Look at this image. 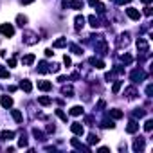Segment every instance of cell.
Here are the masks:
<instances>
[{
  "label": "cell",
  "instance_id": "cell-1",
  "mask_svg": "<svg viewBox=\"0 0 153 153\" xmlns=\"http://www.w3.org/2000/svg\"><path fill=\"white\" fill-rule=\"evenodd\" d=\"M130 78H131L133 83H140V81H144V79L148 78V74H146L142 68H137V70H133V72L130 74Z\"/></svg>",
  "mask_w": 153,
  "mask_h": 153
},
{
  "label": "cell",
  "instance_id": "cell-2",
  "mask_svg": "<svg viewBox=\"0 0 153 153\" xmlns=\"http://www.w3.org/2000/svg\"><path fill=\"white\" fill-rule=\"evenodd\" d=\"M0 33H2L4 36H7V38H11L15 34V27L11 24H2L0 25Z\"/></svg>",
  "mask_w": 153,
  "mask_h": 153
},
{
  "label": "cell",
  "instance_id": "cell-3",
  "mask_svg": "<svg viewBox=\"0 0 153 153\" xmlns=\"http://www.w3.org/2000/svg\"><path fill=\"white\" fill-rule=\"evenodd\" d=\"M94 49H96V52H99V54H106V52H108V43L105 42L103 38H99V42L96 43Z\"/></svg>",
  "mask_w": 153,
  "mask_h": 153
},
{
  "label": "cell",
  "instance_id": "cell-4",
  "mask_svg": "<svg viewBox=\"0 0 153 153\" xmlns=\"http://www.w3.org/2000/svg\"><path fill=\"white\" fill-rule=\"evenodd\" d=\"M137 49L140 50L142 54H148V52H150V45H148V42H146L144 38H139V40H137Z\"/></svg>",
  "mask_w": 153,
  "mask_h": 153
},
{
  "label": "cell",
  "instance_id": "cell-5",
  "mask_svg": "<svg viewBox=\"0 0 153 153\" xmlns=\"http://www.w3.org/2000/svg\"><path fill=\"white\" fill-rule=\"evenodd\" d=\"M70 130H72V133H76V135H83L85 133L83 124H79V122H72V124H70Z\"/></svg>",
  "mask_w": 153,
  "mask_h": 153
},
{
  "label": "cell",
  "instance_id": "cell-6",
  "mask_svg": "<svg viewBox=\"0 0 153 153\" xmlns=\"http://www.w3.org/2000/svg\"><path fill=\"white\" fill-rule=\"evenodd\" d=\"M126 15H128L131 20H140V11H137L135 7H128V9H126Z\"/></svg>",
  "mask_w": 153,
  "mask_h": 153
},
{
  "label": "cell",
  "instance_id": "cell-7",
  "mask_svg": "<svg viewBox=\"0 0 153 153\" xmlns=\"http://www.w3.org/2000/svg\"><path fill=\"white\" fill-rule=\"evenodd\" d=\"M24 42L27 43V45H34V43H38V36L34 34V33H27L25 34V40Z\"/></svg>",
  "mask_w": 153,
  "mask_h": 153
},
{
  "label": "cell",
  "instance_id": "cell-8",
  "mask_svg": "<svg viewBox=\"0 0 153 153\" xmlns=\"http://www.w3.org/2000/svg\"><path fill=\"white\" fill-rule=\"evenodd\" d=\"M142 150H144V139L139 137V139H135V142H133V151H142Z\"/></svg>",
  "mask_w": 153,
  "mask_h": 153
},
{
  "label": "cell",
  "instance_id": "cell-9",
  "mask_svg": "<svg viewBox=\"0 0 153 153\" xmlns=\"http://www.w3.org/2000/svg\"><path fill=\"white\" fill-rule=\"evenodd\" d=\"M0 105H2L4 108H11L13 106V99L9 96H2V99H0Z\"/></svg>",
  "mask_w": 153,
  "mask_h": 153
},
{
  "label": "cell",
  "instance_id": "cell-10",
  "mask_svg": "<svg viewBox=\"0 0 153 153\" xmlns=\"http://www.w3.org/2000/svg\"><path fill=\"white\" fill-rule=\"evenodd\" d=\"M90 65H94L96 68H105V61L99 58H90Z\"/></svg>",
  "mask_w": 153,
  "mask_h": 153
},
{
  "label": "cell",
  "instance_id": "cell-11",
  "mask_svg": "<svg viewBox=\"0 0 153 153\" xmlns=\"http://www.w3.org/2000/svg\"><path fill=\"white\" fill-rule=\"evenodd\" d=\"M38 72H40V74H45V72H50V65H47L45 61H40V63H38Z\"/></svg>",
  "mask_w": 153,
  "mask_h": 153
},
{
  "label": "cell",
  "instance_id": "cell-12",
  "mask_svg": "<svg viewBox=\"0 0 153 153\" xmlns=\"http://www.w3.org/2000/svg\"><path fill=\"white\" fill-rule=\"evenodd\" d=\"M38 88L43 90V92H49L52 88V83H49V81H38Z\"/></svg>",
  "mask_w": 153,
  "mask_h": 153
},
{
  "label": "cell",
  "instance_id": "cell-13",
  "mask_svg": "<svg viewBox=\"0 0 153 153\" xmlns=\"http://www.w3.org/2000/svg\"><path fill=\"white\" fill-rule=\"evenodd\" d=\"M137 130H139V124H137L135 121H130L128 126H126V131H128V133H135Z\"/></svg>",
  "mask_w": 153,
  "mask_h": 153
},
{
  "label": "cell",
  "instance_id": "cell-14",
  "mask_svg": "<svg viewBox=\"0 0 153 153\" xmlns=\"http://www.w3.org/2000/svg\"><path fill=\"white\" fill-rule=\"evenodd\" d=\"M20 88H22L24 92H27V94H29V92H31V90H33V85H31V81H27V79H24V81H22V83H20Z\"/></svg>",
  "mask_w": 153,
  "mask_h": 153
},
{
  "label": "cell",
  "instance_id": "cell-15",
  "mask_svg": "<svg viewBox=\"0 0 153 153\" xmlns=\"http://www.w3.org/2000/svg\"><path fill=\"white\" fill-rule=\"evenodd\" d=\"M13 137H15V131H9V130H6V131L0 133V139H2V140H11Z\"/></svg>",
  "mask_w": 153,
  "mask_h": 153
},
{
  "label": "cell",
  "instance_id": "cell-16",
  "mask_svg": "<svg viewBox=\"0 0 153 153\" xmlns=\"http://www.w3.org/2000/svg\"><path fill=\"white\" fill-rule=\"evenodd\" d=\"M67 6L72 7V9H83V2H81V0H70Z\"/></svg>",
  "mask_w": 153,
  "mask_h": 153
},
{
  "label": "cell",
  "instance_id": "cell-17",
  "mask_svg": "<svg viewBox=\"0 0 153 153\" xmlns=\"http://www.w3.org/2000/svg\"><path fill=\"white\" fill-rule=\"evenodd\" d=\"M88 24H90L92 27H94V29L101 25V24H99V18H97V16H94V15H90V16H88Z\"/></svg>",
  "mask_w": 153,
  "mask_h": 153
},
{
  "label": "cell",
  "instance_id": "cell-18",
  "mask_svg": "<svg viewBox=\"0 0 153 153\" xmlns=\"http://www.w3.org/2000/svg\"><path fill=\"white\" fill-rule=\"evenodd\" d=\"M34 59H36L34 54H27V56H24L22 63H24V65H33V63H34Z\"/></svg>",
  "mask_w": 153,
  "mask_h": 153
},
{
  "label": "cell",
  "instance_id": "cell-19",
  "mask_svg": "<svg viewBox=\"0 0 153 153\" xmlns=\"http://www.w3.org/2000/svg\"><path fill=\"white\" fill-rule=\"evenodd\" d=\"M108 115H110L112 119H121V117H122V112L117 110V108H114V110H110V112H108Z\"/></svg>",
  "mask_w": 153,
  "mask_h": 153
},
{
  "label": "cell",
  "instance_id": "cell-20",
  "mask_svg": "<svg viewBox=\"0 0 153 153\" xmlns=\"http://www.w3.org/2000/svg\"><path fill=\"white\" fill-rule=\"evenodd\" d=\"M74 22H76V29L79 31L81 27H83V25H85V18H83V16H81V15H78V16L74 18Z\"/></svg>",
  "mask_w": 153,
  "mask_h": 153
},
{
  "label": "cell",
  "instance_id": "cell-21",
  "mask_svg": "<svg viewBox=\"0 0 153 153\" xmlns=\"http://www.w3.org/2000/svg\"><path fill=\"white\" fill-rule=\"evenodd\" d=\"M11 115H13V119L16 122H22V119H24V115H22V112H20V110H11Z\"/></svg>",
  "mask_w": 153,
  "mask_h": 153
},
{
  "label": "cell",
  "instance_id": "cell-22",
  "mask_svg": "<svg viewBox=\"0 0 153 153\" xmlns=\"http://www.w3.org/2000/svg\"><path fill=\"white\" fill-rule=\"evenodd\" d=\"M65 45H67V38H59V40H56V42L52 43L54 49H61V47H65Z\"/></svg>",
  "mask_w": 153,
  "mask_h": 153
},
{
  "label": "cell",
  "instance_id": "cell-23",
  "mask_svg": "<svg viewBox=\"0 0 153 153\" xmlns=\"http://www.w3.org/2000/svg\"><path fill=\"white\" fill-rule=\"evenodd\" d=\"M70 144H72L74 148H78V150H85V151H88V146H83L78 139H72V140H70Z\"/></svg>",
  "mask_w": 153,
  "mask_h": 153
},
{
  "label": "cell",
  "instance_id": "cell-24",
  "mask_svg": "<svg viewBox=\"0 0 153 153\" xmlns=\"http://www.w3.org/2000/svg\"><path fill=\"white\" fill-rule=\"evenodd\" d=\"M61 94H63V96H67V97H70V96H74V88L72 87H63V88H61Z\"/></svg>",
  "mask_w": 153,
  "mask_h": 153
},
{
  "label": "cell",
  "instance_id": "cell-25",
  "mask_svg": "<svg viewBox=\"0 0 153 153\" xmlns=\"http://www.w3.org/2000/svg\"><path fill=\"white\" fill-rule=\"evenodd\" d=\"M81 114H83V106H72V108H70V115H81Z\"/></svg>",
  "mask_w": 153,
  "mask_h": 153
},
{
  "label": "cell",
  "instance_id": "cell-26",
  "mask_svg": "<svg viewBox=\"0 0 153 153\" xmlns=\"http://www.w3.org/2000/svg\"><path fill=\"white\" fill-rule=\"evenodd\" d=\"M38 103H40V105H43V106H49L50 103H52V99H50V97H45V96H42V97H38Z\"/></svg>",
  "mask_w": 153,
  "mask_h": 153
},
{
  "label": "cell",
  "instance_id": "cell-27",
  "mask_svg": "<svg viewBox=\"0 0 153 153\" xmlns=\"http://www.w3.org/2000/svg\"><path fill=\"white\" fill-rule=\"evenodd\" d=\"M16 24H18L20 27L27 25V16H24V15H18V16H16Z\"/></svg>",
  "mask_w": 153,
  "mask_h": 153
},
{
  "label": "cell",
  "instance_id": "cell-28",
  "mask_svg": "<svg viewBox=\"0 0 153 153\" xmlns=\"http://www.w3.org/2000/svg\"><path fill=\"white\" fill-rule=\"evenodd\" d=\"M126 96H128V99H133V97H137V90H135L133 87L126 88Z\"/></svg>",
  "mask_w": 153,
  "mask_h": 153
},
{
  "label": "cell",
  "instance_id": "cell-29",
  "mask_svg": "<svg viewBox=\"0 0 153 153\" xmlns=\"http://www.w3.org/2000/svg\"><path fill=\"white\" fill-rule=\"evenodd\" d=\"M33 135L36 137V140H45V135H43V133H42L40 130H36V128L33 130Z\"/></svg>",
  "mask_w": 153,
  "mask_h": 153
},
{
  "label": "cell",
  "instance_id": "cell-30",
  "mask_svg": "<svg viewBox=\"0 0 153 153\" xmlns=\"http://www.w3.org/2000/svg\"><path fill=\"white\" fill-rule=\"evenodd\" d=\"M114 126H115V124H114V121H112V119H110V121L105 119L103 122H101V128H114Z\"/></svg>",
  "mask_w": 153,
  "mask_h": 153
},
{
  "label": "cell",
  "instance_id": "cell-31",
  "mask_svg": "<svg viewBox=\"0 0 153 153\" xmlns=\"http://www.w3.org/2000/svg\"><path fill=\"white\" fill-rule=\"evenodd\" d=\"M70 50H72L74 54H83V49H81V47H78L76 43H70Z\"/></svg>",
  "mask_w": 153,
  "mask_h": 153
},
{
  "label": "cell",
  "instance_id": "cell-32",
  "mask_svg": "<svg viewBox=\"0 0 153 153\" xmlns=\"http://www.w3.org/2000/svg\"><path fill=\"white\" fill-rule=\"evenodd\" d=\"M121 87H122V81H115L114 87H112V92H114V94H117V92L121 90Z\"/></svg>",
  "mask_w": 153,
  "mask_h": 153
},
{
  "label": "cell",
  "instance_id": "cell-33",
  "mask_svg": "<svg viewBox=\"0 0 153 153\" xmlns=\"http://www.w3.org/2000/svg\"><path fill=\"white\" fill-rule=\"evenodd\" d=\"M144 115H146V112L142 110V108H137V110L133 112V117H139V119H140V117H144Z\"/></svg>",
  "mask_w": 153,
  "mask_h": 153
},
{
  "label": "cell",
  "instance_id": "cell-34",
  "mask_svg": "<svg viewBox=\"0 0 153 153\" xmlns=\"http://www.w3.org/2000/svg\"><path fill=\"white\" fill-rule=\"evenodd\" d=\"M88 142H90V144H96V142H99V137L96 133H90L88 135Z\"/></svg>",
  "mask_w": 153,
  "mask_h": 153
},
{
  "label": "cell",
  "instance_id": "cell-35",
  "mask_svg": "<svg viewBox=\"0 0 153 153\" xmlns=\"http://www.w3.org/2000/svg\"><path fill=\"white\" fill-rule=\"evenodd\" d=\"M0 78H4V79H7V78H9V70H6L2 65H0Z\"/></svg>",
  "mask_w": 153,
  "mask_h": 153
},
{
  "label": "cell",
  "instance_id": "cell-36",
  "mask_svg": "<svg viewBox=\"0 0 153 153\" xmlns=\"http://www.w3.org/2000/svg\"><path fill=\"white\" fill-rule=\"evenodd\" d=\"M18 146H20V148H27V139H25V135H22V137H20V140H18Z\"/></svg>",
  "mask_w": 153,
  "mask_h": 153
},
{
  "label": "cell",
  "instance_id": "cell-37",
  "mask_svg": "<svg viewBox=\"0 0 153 153\" xmlns=\"http://www.w3.org/2000/svg\"><path fill=\"white\" fill-rule=\"evenodd\" d=\"M144 130H146V131H151V130H153V121H151V119H148V121L144 122Z\"/></svg>",
  "mask_w": 153,
  "mask_h": 153
},
{
  "label": "cell",
  "instance_id": "cell-38",
  "mask_svg": "<svg viewBox=\"0 0 153 153\" xmlns=\"http://www.w3.org/2000/svg\"><path fill=\"white\" fill-rule=\"evenodd\" d=\"M121 59H122V61H124V63H126V65H130V63H131V61H133V58H131L130 54H124V56H121Z\"/></svg>",
  "mask_w": 153,
  "mask_h": 153
},
{
  "label": "cell",
  "instance_id": "cell-39",
  "mask_svg": "<svg viewBox=\"0 0 153 153\" xmlns=\"http://www.w3.org/2000/svg\"><path fill=\"white\" fill-rule=\"evenodd\" d=\"M56 115H58V117H59L61 121H65V122H67V115H65V114H63V112H61V110H56Z\"/></svg>",
  "mask_w": 153,
  "mask_h": 153
},
{
  "label": "cell",
  "instance_id": "cell-40",
  "mask_svg": "<svg viewBox=\"0 0 153 153\" xmlns=\"http://www.w3.org/2000/svg\"><path fill=\"white\" fill-rule=\"evenodd\" d=\"M63 63H65L67 67H70V65H72V61H70V58H68V56H63Z\"/></svg>",
  "mask_w": 153,
  "mask_h": 153
},
{
  "label": "cell",
  "instance_id": "cell-41",
  "mask_svg": "<svg viewBox=\"0 0 153 153\" xmlns=\"http://www.w3.org/2000/svg\"><path fill=\"white\" fill-rule=\"evenodd\" d=\"M146 94H148V97H151V94H153V87H151V85L146 87Z\"/></svg>",
  "mask_w": 153,
  "mask_h": 153
},
{
  "label": "cell",
  "instance_id": "cell-42",
  "mask_svg": "<svg viewBox=\"0 0 153 153\" xmlns=\"http://www.w3.org/2000/svg\"><path fill=\"white\" fill-rule=\"evenodd\" d=\"M112 2H115V4H128V2H131V0H112Z\"/></svg>",
  "mask_w": 153,
  "mask_h": 153
},
{
  "label": "cell",
  "instance_id": "cell-43",
  "mask_svg": "<svg viewBox=\"0 0 153 153\" xmlns=\"http://www.w3.org/2000/svg\"><path fill=\"white\" fill-rule=\"evenodd\" d=\"M144 15L146 16H151V7H144Z\"/></svg>",
  "mask_w": 153,
  "mask_h": 153
},
{
  "label": "cell",
  "instance_id": "cell-44",
  "mask_svg": "<svg viewBox=\"0 0 153 153\" xmlns=\"http://www.w3.org/2000/svg\"><path fill=\"white\" fill-rule=\"evenodd\" d=\"M7 63H9V67H15V65H16V59H15V58H11V59L7 61Z\"/></svg>",
  "mask_w": 153,
  "mask_h": 153
},
{
  "label": "cell",
  "instance_id": "cell-45",
  "mask_svg": "<svg viewBox=\"0 0 153 153\" xmlns=\"http://www.w3.org/2000/svg\"><path fill=\"white\" fill-rule=\"evenodd\" d=\"M52 54H54V52H52V50H50V49H45V56H47V58H50Z\"/></svg>",
  "mask_w": 153,
  "mask_h": 153
},
{
  "label": "cell",
  "instance_id": "cell-46",
  "mask_svg": "<svg viewBox=\"0 0 153 153\" xmlns=\"http://www.w3.org/2000/svg\"><path fill=\"white\" fill-rule=\"evenodd\" d=\"M58 81H59V83H65V81H68V79H67L65 76H59V78H58Z\"/></svg>",
  "mask_w": 153,
  "mask_h": 153
},
{
  "label": "cell",
  "instance_id": "cell-47",
  "mask_svg": "<svg viewBox=\"0 0 153 153\" xmlns=\"http://www.w3.org/2000/svg\"><path fill=\"white\" fill-rule=\"evenodd\" d=\"M88 2H90V6H92V7H96V4L99 2V0H88Z\"/></svg>",
  "mask_w": 153,
  "mask_h": 153
},
{
  "label": "cell",
  "instance_id": "cell-48",
  "mask_svg": "<svg viewBox=\"0 0 153 153\" xmlns=\"http://www.w3.org/2000/svg\"><path fill=\"white\" fill-rule=\"evenodd\" d=\"M31 2H34V0H22V4H24V6H27V4H31Z\"/></svg>",
  "mask_w": 153,
  "mask_h": 153
},
{
  "label": "cell",
  "instance_id": "cell-49",
  "mask_svg": "<svg viewBox=\"0 0 153 153\" xmlns=\"http://www.w3.org/2000/svg\"><path fill=\"white\" fill-rule=\"evenodd\" d=\"M142 2H144V4H150V2H151V0H142Z\"/></svg>",
  "mask_w": 153,
  "mask_h": 153
}]
</instances>
